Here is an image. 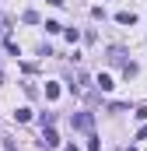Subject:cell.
Returning <instances> with one entry per match:
<instances>
[{"instance_id": "obj_1", "label": "cell", "mask_w": 147, "mask_h": 151, "mask_svg": "<svg viewBox=\"0 0 147 151\" xmlns=\"http://www.w3.org/2000/svg\"><path fill=\"white\" fill-rule=\"evenodd\" d=\"M74 127H77V130H84V134H91L95 116H91V113H77V116H74Z\"/></svg>"}, {"instance_id": "obj_2", "label": "cell", "mask_w": 147, "mask_h": 151, "mask_svg": "<svg viewBox=\"0 0 147 151\" xmlns=\"http://www.w3.org/2000/svg\"><path fill=\"white\" fill-rule=\"evenodd\" d=\"M42 144H46V148H56V144H60V137H56L53 127H42Z\"/></svg>"}, {"instance_id": "obj_3", "label": "cell", "mask_w": 147, "mask_h": 151, "mask_svg": "<svg viewBox=\"0 0 147 151\" xmlns=\"http://www.w3.org/2000/svg\"><path fill=\"white\" fill-rule=\"evenodd\" d=\"M116 21H119V25H133V21H137V14H133V11H119V14H116Z\"/></svg>"}, {"instance_id": "obj_4", "label": "cell", "mask_w": 147, "mask_h": 151, "mask_svg": "<svg viewBox=\"0 0 147 151\" xmlns=\"http://www.w3.org/2000/svg\"><path fill=\"white\" fill-rule=\"evenodd\" d=\"M14 119H18V123H28V119H32V109H18Z\"/></svg>"}, {"instance_id": "obj_5", "label": "cell", "mask_w": 147, "mask_h": 151, "mask_svg": "<svg viewBox=\"0 0 147 151\" xmlns=\"http://www.w3.org/2000/svg\"><path fill=\"white\" fill-rule=\"evenodd\" d=\"M98 88H102V91H112V77L102 74V77H98Z\"/></svg>"}, {"instance_id": "obj_6", "label": "cell", "mask_w": 147, "mask_h": 151, "mask_svg": "<svg viewBox=\"0 0 147 151\" xmlns=\"http://www.w3.org/2000/svg\"><path fill=\"white\" fill-rule=\"evenodd\" d=\"M60 95V84H46V99H56Z\"/></svg>"}, {"instance_id": "obj_7", "label": "cell", "mask_w": 147, "mask_h": 151, "mask_svg": "<svg viewBox=\"0 0 147 151\" xmlns=\"http://www.w3.org/2000/svg\"><path fill=\"white\" fill-rule=\"evenodd\" d=\"M88 151H98V137L95 134H88Z\"/></svg>"}, {"instance_id": "obj_8", "label": "cell", "mask_w": 147, "mask_h": 151, "mask_svg": "<svg viewBox=\"0 0 147 151\" xmlns=\"http://www.w3.org/2000/svg\"><path fill=\"white\" fill-rule=\"evenodd\" d=\"M137 141H147V127H140V130H137Z\"/></svg>"}, {"instance_id": "obj_9", "label": "cell", "mask_w": 147, "mask_h": 151, "mask_svg": "<svg viewBox=\"0 0 147 151\" xmlns=\"http://www.w3.org/2000/svg\"><path fill=\"white\" fill-rule=\"evenodd\" d=\"M137 119H147V106H140V109H137Z\"/></svg>"}, {"instance_id": "obj_10", "label": "cell", "mask_w": 147, "mask_h": 151, "mask_svg": "<svg viewBox=\"0 0 147 151\" xmlns=\"http://www.w3.org/2000/svg\"><path fill=\"white\" fill-rule=\"evenodd\" d=\"M67 151H81V148H77V144H70V148H67Z\"/></svg>"}, {"instance_id": "obj_11", "label": "cell", "mask_w": 147, "mask_h": 151, "mask_svg": "<svg viewBox=\"0 0 147 151\" xmlns=\"http://www.w3.org/2000/svg\"><path fill=\"white\" fill-rule=\"evenodd\" d=\"M46 4H63V0H46Z\"/></svg>"}, {"instance_id": "obj_12", "label": "cell", "mask_w": 147, "mask_h": 151, "mask_svg": "<svg viewBox=\"0 0 147 151\" xmlns=\"http://www.w3.org/2000/svg\"><path fill=\"white\" fill-rule=\"evenodd\" d=\"M0 84H4V70H0Z\"/></svg>"}]
</instances>
